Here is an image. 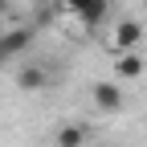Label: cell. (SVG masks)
<instances>
[{
	"label": "cell",
	"mask_w": 147,
	"mask_h": 147,
	"mask_svg": "<svg viewBox=\"0 0 147 147\" xmlns=\"http://www.w3.org/2000/svg\"><path fill=\"white\" fill-rule=\"evenodd\" d=\"M143 69H147V61H143L139 49H123V53H115V78H119V82H139Z\"/></svg>",
	"instance_id": "cell-3"
},
{
	"label": "cell",
	"mask_w": 147,
	"mask_h": 147,
	"mask_svg": "<svg viewBox=\"0 0 147 147\" xmlns=\"http://www.w3.org/2000/svg\"><path fill=\"white\" fill-rule=\"evenodd\" d=\"M0 45H4L8 57H16V53H25L33 45V29H8V33H0Z\"/></svg>",
	"instance_id": "cell-6"
},
{
	"label": "cell",
	"mask_w": 147,
	"mask_h": 147,
	"mask_svg": "<svg viewBox=\"0 0 147 147\" xmlns=\"http://www.w3.org/2000/svg\"><path fill=\"white\" fill-rule=\"evenodd\" d=\"M110 53H123V49H139L143 45V25L139 21H131V16H127V21H119L115 29H110Z\"/></svg>",
	"instance_id": "cell-1"
},
{
	"label": "cell",
	"mask_w": 147,
	"mask_h": 147,
	"mask_svg": "<svg viewBox=\"0 0 147 147\" xmlns=\"http://www.w3.org/2000/svg\"><path fill=\"white\" fill-rule=\"evenodd\" d=\"M45 82H49L45 65H21V69H16V86H21L25 94H33V90H45Z\"/></svg>",
	"instance_id": "cell-5"
},
{
	"label": "cell",
	"mask_w": 147,
	"mask_h": 147,
	"mask_svg": "<svg viewBox=\"0 0 147 147\" xmlns=\"http://www.w3.org/2000/svg\"><path fill=\"white\" fill-rule=\"evenodd\" d=\"M90 98H94V106L98 110H123V86H119V78L115 82H94V90H90Z\"/></svg>",
	"instance_id": "cell-4"
},
{
	"label": "cell",
	"mask_w": 147,
	"mask_h": 147,
	"mask_svg": "<svg viewBox=\"0 0 147 147\" xmlns=\"http://www.w3.org/2000/svg\"><path fill=\"white\" fill-rule=\"evenodd\" d=\"M82 143H86V127H78V123H65L57 131V147H82Z\"/></svg>",
	"instance_id": "cell-7"
},
{
	"label": "cell",
	"mask_w": 147,
	"mask_h": 147,
	"mask_svg": "<svg viewBox=\"0 0 147 147\" xmlns=\"http://www.w3.org/2000/svg\"><path fill=\"white\" fill-rule=\"evenodd\" d=\"M4 8H8V0H0V12H4Z\"/></svg>",
	"instance_id": "cell-9"
},
{
	"label": "cell",
	"mask_w": 147,
	"mask_h": 147,
	"mask_svg": "<svg viewBox=\"0 0 147 147\" xmlns=\"http://www.w3.org/2000/svg\"><path fill=\"white\" fill-rule=\"evenodd\" d=\"M8 61H12V57H8V53H4V45H0V69H4Z\"/></svg>",
	"instance_id": "cell-8"
},
{
	"label": "cell",
	"mask_w": 147,
	"mask_h": 147,
	"mask_svg": "<svg viewBox=\"0 0 147 147\" xmlns=\"http://www.w3.org/2000/svg\"><path fill=\"white\" fill-rule=\"evenodd\" d=\"M61 4L74 12V16H78V21L86 25V29H98L102 21H106V0H61Z\"/></svg>",
	"instance_id": "cell-2"
}]
</instances>
